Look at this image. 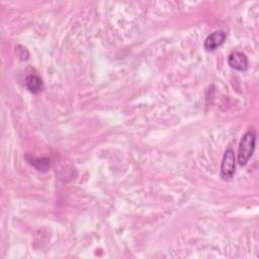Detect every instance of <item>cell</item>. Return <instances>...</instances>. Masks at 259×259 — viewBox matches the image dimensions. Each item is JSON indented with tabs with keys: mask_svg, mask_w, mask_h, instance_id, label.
I'll use <instances>...</instances> for the list:
<instances>
[{
	"mask_svg": "<svg viewBox=\"0 0 259 259\" xmlns=\"http://www.w3.org/2000/svg\"><path fill=\"white\" fill-rule=\"evenodd\" d=\"M255 144H256L255 133L253 131L247 132L241 139V142L238 148V163L240 166H245L249 161V159L252 157L255 150Z\"/></svg>",
	"mask_w": 259,
	"mask_h": 259,
	"instance_id": "obj_1",
	"label": "cell"
},
{
	"mask_svg": "<svg viewBox=\"0 0 259 259\" xmlns=\"http://www.w3.org/2000/svg\"><path fill=\"white\" fill-rule=\"evenodd\" d=\"M236 171V158H235V153L234 151L229 148L226 150L222 164H221V177L224 180L231 179Z\"/></svg>",
	"mask_w": 259,
	"mask_h": 259,
	"instance_id": "obj_2",
	"label": "cell"
},
{
	"mask_svg": "<svg viewBox=\"0 0 259 259\" xmlns=\"http://www.w3.org/2000/svg\"><path fill=\"white\" fill-rule=\"evenodd\" d=\"M226 32L222 29L215 30L213 32H211L210 34H208L204 40V49L206 51H214L217 50L219 47H221L226 39Z\"/></svg>",
	"mask_w": 259,
	"mask_h": 259,
	"instance_id": "obj_3",
	"label": "cell"
},
{
	"mask_svg": "<svg viewBox=\"0 0 259 259\" xmlns=\"http://www.w3.org/2000/svg\"><path fill=\"white\" fill-rule=\"evenodd\" d=\"M228 64L237 71H246L248 68V59L242 52L234 51L228 57Z\"/></svg>",
	"mask_w": 259,
	"mask_h": 259,
	"instance_id": "obj_4",
	"label": "cell"
},
{
	"mask_svg": "<svg viewBox=\"0 0 259 259\" xmlns=\"http://www.w3.org/2000/svg\"><path fill=\"white\" fill-rule=\"evenodd\" d=\"M25 86L32 93H38L44 88L41 78L35 74H30L25 78Z\"/></svg>",
	"mask_w": 259,
	"mask_h": 259,
	"instance_id": "obj_5",
	"label": "cell"
},
{
	"mask_svg": "<svg viewBox=\"0 0 259 259\" xmlns=\"http://www.w3.org/2000/svg\"><path fill=\"white\" fill-rule=\"evenodd\" d=\"M27 162L37 170L47 171L50 168V160L48 158H36L31 155H26Z\"/></svg>",
	"mask_w": 259,
	"mask_h": 259,
	"instance_id": "obj_6",
	"label": "cell"
}]
</instances>
